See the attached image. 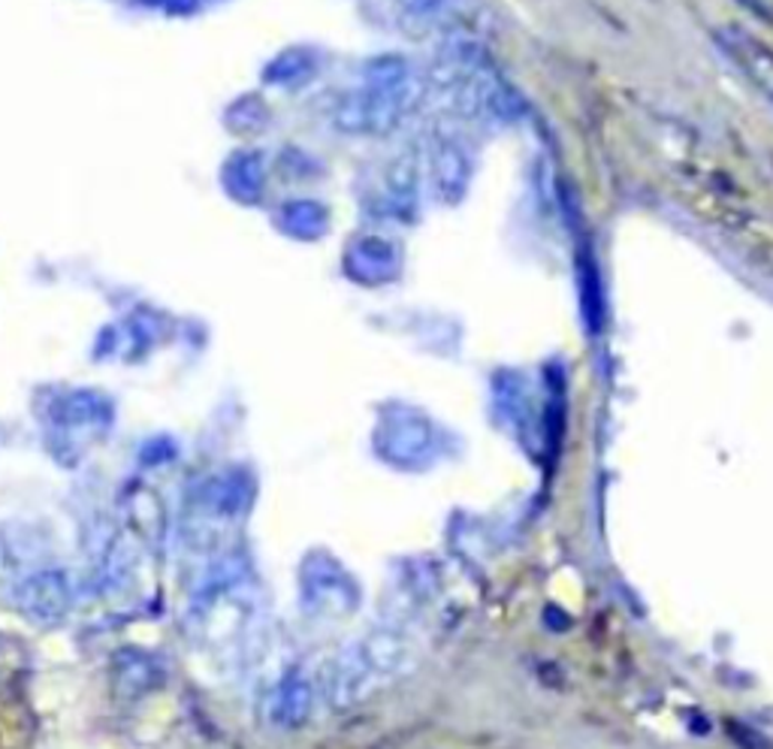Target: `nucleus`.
Returning <instances> with one entry per match:
<instances>
[{"instance_id":"f257e3e1","label":"nucleus","mask_w":773,"mask_h":749,"mask_svg":"<svg viewBox=\"0 0 773 749\" xmlns=\"http://www.w3.org/2000/svg\"><path fill=\"white\" fill-rule=\"evenodd\" d=\"M405 91L409 86L393 88V91L365 86L339 107L335 124L344 133H357V137H386L405 112Z\"/></svg>"}]
</instances>
